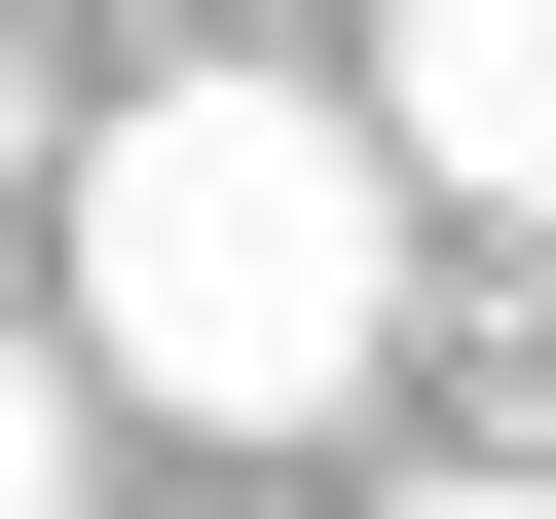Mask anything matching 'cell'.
I'll use <instances>...</instances> for the list:
<instances>
[{
	"label": "cell",
	"instance_id": "6da1fadb",
	"mask_svg": "<svg viewBox=\"0 0 556 519\" xmlns=\"http://www.w3.org/2000/svg\"><path fill=\"white\" fill-rule=\"evenodd\" d=\"M75 371L186 445H334L408 371V149L334 75H149L75 112Z\"/></svg>",
	"mask_w": 556,
	"mask_h": 519
},
{
	"label": "cell",
	"instance_id": "7a4b0ae2",
	"mask_svg": "<svg viewBox=\"0 0 556 519\" xmlns=\"http://www.w3.org/2000/svg\"><path fill=\"white\" fill-rule=\"evenodd\" d=\"M371 149L482 186V223H556V0H371Z\"/></svg>",
	"mask_w": 556,
	"mask_h": 519
},
{
	"label": "cell",
	"instance_id": "3957f363",
	"mask_svg": "<svg viewBox=\"0 0 556 519\" xmlns=\"http://www.w3.org/2000/svg\"><path fill=\"white\" fill-rule=\"evenodd\" d=\"M75 482H112V371H75L38 298H0V519H75Z\"/></svg>",
	"mask_w": 556,
	"mask_h": 519
},
{
	"label": "cell",
	"instance_id": "277c9868",
	"mask_svg": "<svg viewBox=\"0 0 556 519\" xmlns=\"http://www.w3.org/2000/svg\"><path fill=\"white\" fill-rule=\"evenodd\" d=\"M0 186H75V112H38V38H0Z\"/></svg>",
	"mask_w": 556,
	"mask_h": 519
},
{
	"label": "cell",
	"instance_id": "5b68a950",
	"mask_svg": "<svg viewBox=\"0 0 556 519\" xmlns=\"http://www.w3.org/2000/svg\"><path fill=\"white\" fill-rule=\"evenodd\" d=\"M408 519H556V482H519V445H482V482H408Z\"/></svg>",
	"mask_w": 556,
	"mask_h": 519
}]
</instances>
